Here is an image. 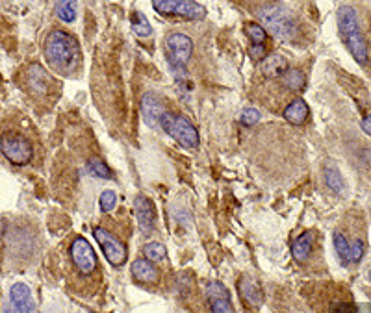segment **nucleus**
I'll list each match as a JSON object with an SVG mask.
<instances>
[{"mask_svg": "<svg viewBox=\"0 0 371 313\" xmlns=\"http://www.w3.org/2000/svg\"><path fill=\"white\" fill-rule=\"evenodd\" d=\"M45 59L58 74H69L80 61V45L71 34L54 30L45 39Z\"/></svg>", "mask_w": 371, "mask_h": 313, "instance_id": "f257e3e1", "label": "nucleus"}, {"mask_svg": "<svg viewBox=\"0 0 371 313\" xmlns=\"http://www.w3.org/2000/svg\"><path fill=\"white\" fill-rule=\"evenodd\" d=\"M338 30L342 36L345 47L351 52L356 63L365 65L368 58H370V50H368V41H365L364 34L359 26V17L351 6H342L338 10Z\"/></svg>", "mask_w": 371, "mask_h": 313, "instance_id": "f03ea898", "label": "nucleus"}, {"mask_svg": "<svg viewBox=\"0 0 371 313\" xmlns=\"http://www.w3.org/2000/svg\"><path fill=\"white\" fill-rule=\"evenodd\" d=\"M165 56H167V63L171 67V74L175 77L178 83H184L188 80V61L191 59L193 54V41L191 37L180 32L169 34L165 37L164 43Z\"/></svg>", "mask_w": 371, "mask_h": 313, "instance_id": "7ed1b4c3", "label": "nucleus"}, {"mask_svg": "<svg viewBox=\"0 0 371 313\" xmlns=\"http://www.w3.org/2000/svg\"><path fill=\"white\" fill-rule=\"evenodd\" d=\"M258 17L265 28L272 32L273 36L288 41L295 36L297 24H295L294 15L280 4H267L258 10Z\"/></svg>", "mask_w": 371, "mask_h": 313, "instance_id": "20e7f679", "label": "nucleus"}, {"mask_svg": "<svg viewBox=\"0 0 371 313\" xmlns=\"http://www.w3.org/2000/svg\"><path fill=\"white\" fill-rule=\"evenodd\" d=\"M160 128L173 137L175 141L180 143L184 148H197L199 147V132L193 124L189 123L188 119L182 115H175L171 112H165L162 121H160Z\"/></svg>", "mask_w": 371, "mask_h": 313, "instance_id": "39448f33", "label": "nucleus"}, {"mask_svg": "<svg viewBox=\"0 0 371 313\" xmlns=\"http://www.w3.org/2000/svg\"><path fill=\"white\" fill-rule=\"evenodd\" d=\"M0 152L4 154L13 165H26L34 158V147L32 143L21 134H4L0 136Z\"/></svg>", "mask_w": 371, "mask_h": 313, "instance_id": "423d86ee", "label": "nucleus"}, {"mask_svg": "<svg viewBox=\"0 0 371 313\" xmlns=\"http://www.w3.org/2000/svg\"><path fill=\"white\" fill-rule=\"evenodd\" d=\"M153 6L160 15L182 17L188 21H199L207 15L204 6L195 0H153Z\"/></svg>", "mask_w": 371, "mask_h": 313, "instance_id": "0eeeda50", "label": "nucleus"}, {"mask_svg": "<svg viewBox=\"0 0 371 313\" xmlns=\"http://www.w3.org/2000/svg\"><path fill=\"white\" fill-rule=\"evenodd\" d=\"M95 239L99 241L102 252L106 256V260L115 267H121L124 261L129 260V250L124 247V243L119 239L115 234L104 230V228H95Z\"/></svg>", "mask_w": 371, "mask_h": 313, "instance_id": "6e6552de", "label": "nucleus"}, {"mask_svg": "<svg viewBox=\"0 0 371 313\" xmlns=\"http://www.w3.org/2000/svg\"><path fill=\"white\" fill-rule=\"evenodd\" d=\"M71 258L73 263L82 274H93L97 271V256L93 247L84 237H77L71 243Z\"/></svg>", "mask_w": 371, "mask_h": 313, "instance_id": "1a4fd4ad", "label": "nucleus"}, {"mask_svg": "<svg viewBox=\"0 0 371 313\" xmlns=\"http://www.w3.org/2000/svg\"><path fill=\"white\" fill-rule=\"evenodd\" d=\"M134 215L142 234H153L156 228V208L154 202L145 195H137L134 201Z\"/></svg>", "mask_w": 371, "mask_h": 313, "instance_id": "9d476101", "label": "nucleus"}, {"mask_svg": "<svg viewBox=\"0 0 371 313\" xmlns=\"http://www.w3.org/2000/svg\"><path fill=\"white\" fill-rule=\"evenodd\" d=\"M207 299L210 302V310L212 313H236L232 301H230L229 290L225 287L221 282L212 280L207 285Z\"/></svg>", "mask_w": 371, "mask_h": 313, "instance_id": "9b49d317", "label": "nucleus"}, {"mask_svg": "<svg viewBox=\"0 0 371 313\" xmlns=\"http://www.w3.org/2000/svg\"><path fill=\"white\" fill-rule=\"evenodd\" d=\"M167 112L164 106V102L156 93L149 91L142 97V117L143 123L151 126V128H160V121L164 117V113Z\"/></svg>", "mask_w": 371, "mask_h": 313, "instance_id": "f8f14e48", "label": "nucleus"}, {"mask_svg": "<svg viewBox=\"0 0 371 313\" xmlns=\"http://www.w3.org/2000/svg\"><path fill=\"white\" fill-rule=\"evenodd\" d=\"M10 302H12L15 313H36V301L32 296V291L26 284L19 282L13 284L10 290Z\"/></svg>", "mask_w": 371, "mask_h": 313, "instance_id": "ddd939ff", "label": "nucleus"}, {"mask_svg": "<svg viewBox=\"0 0 371 313\" xmlns=\"http://www.w3.org/2000/svg\"><path fill=\"white\" fill-rule=\"evenodd\" d=\"M238 293L242 301L251 307H260L264 302V290L258 280H254L253 276H242L238 280Z\"/></svg>", "mask_w": 371, "mask_h": 313, "instance_id": "4468645a", "label": "nucleus"}, {"mask_svg": "<svg viewBox=\"0 0 371 313\" xmlns=\"http://www.w3.org/2000/svg\"><path fill=\"white\" fill-rule=\"evenodd\" d=\"M308 104L303 99H295L292 104L286 106L284 110V119L288 121L289 124H294V126H301V124H305V121L308 119Z\"/></svg>", "mask_w": 371, "mask_h": 313, "instance_id": "2eb2a0df", "label": "nucleus"}, {"mask_svg": "<svg viewBox=\"0 0 371 313\" xmlns=\"http://www.w3.org/2000/svg\"><path fill=\"white\" fill-rule=\"evenodd\" d=\"M314 247V232H305V234H301L297 239L292 245V256L295 258V261H303L308 260V256L312 252Z\"/></svg>", "mask_w": 371, "mask_h": 313, "instance_id": "dca6fc26", "label": "nucleus"}, {"mask_svg": "<svg viewBox=\"0 0 371 313\" xmlns=\"http://www.w3.org/2000/svg\"><path fill=\"white\" fill-rule=\"evenodd\" d=\"M132 276L140 280V282H145V284H153V282L158 280V271L151 261L140 258V260L132 263Z\"/></svg>", "mask_w": 371, "mask_h": 313, "instance_id": "f3484780", "label": "nucleus"}, {"mask_svg": "<svg viewBox=\"0 0 371 313\" xmlns=\"http://www.w3.org/2000/svg\"><path fill=\"white\" fill-rule=\"evenodd\" d=\"M288 61L278 56V54H272V56H265L264 61H262V72L265 77H283L284 72L288 71Z\"/></svg>", "mask_w": 371, "mask_h": 313, "instance_id": "a211bd4d", "label": "nucleus"}, {"mask_svg": "<svg viewBox=\"0 0 371 313\" xmlns=\"http://www.w3.org/2000/svg\"><path fill=\"white\" fill-rule=\"evenodd\" d=\"M54 10L64 23H75L78 15V2L77 0H56Z\"/></svg>", "mask_w": 371, "mask_h": 313, "instance_id": "6ab92c4d", "label": "nucleus"}, {"mask_svg": "<svg viewBox=\"0 0 371 313\" xmlns=\"http://www.w3.org/2000/svg\"><path fill=\"white\" fill-rule=\"evenodd\" d=\"M28 80L32 83V88L37 89L39 93H47L48 88H50V78L45 72V69L39 65H34L28 72Z\"/></svg>", "mask_w": 371, "mask_h": 313, "instance_id": "aec40b11", "label": "nucleus"}, {"mask_svg": "<svg viewBox=\"0 0 371 313\" xmlns=\"http://www.w3.org/2000/svg\"><path fill=\"white\" fill-rule=\"evenodd\" d=\"M130 24H132V32H134L137 37L153 36V28H151V24H149L147 17H145L143 13H132V15H130Z\"/></svg>", "mask_w": 371, "mask_h": 313, "instance_id": "412c9836", "label": "nucleus"}, {"mask_svg": "<svg viewBox=\"0 0 371 313\" xmlns=\"http://www.w3.org/2000/svg\"><path fill=\"white\" fill-rule=\"evenodd\" d=\"M280 78H283L284 88L292 89V91H301L307 83V77L299 69H288Z\"/></svg>", "mask_w": 371, "mask_h": 313, "instance_id": "4be33fe9", "label": "nucleus"}, {"mask_svg": "<svg viewBox=\"0 0 371 313\" xmlns=\"http://www.w3.org/2000/svg\"><path fill=\"white\" fill-rule=\"evenodd\" d=\"M88 171L89 174H93L95 178H102V180H110V178L113 176L112 169L106 165V161H102L100 158H89Z\"/></svg>", "mask_w": 371, "mask_h": 313, "instance_id": "5701e85b", "label": "nucleus"}, {"mask_svg": "<svg viewBox=\"0 0 371 313\" xmlns=\"http://www.w3.org/2000/svg\"><path fill=\"white\" fill-rule=\"evenodd\" d=\"M325 182L329 185L330 190L334 191V193H343L345 191V182H343L342 174L338 172V169L334 167H329V169H325Z\"/></svg>", "mask_w": 371, "mask_h": 313, "instance_id": "b1692460", "label": "nucleus"}, {"mask_svg": "<svg viewBox=\"0 0 371 313\" xmlns=\"http://www.w3.org/2000/svg\"><path fill=\"white\" fill-rule=\"evenodd\" d=\"M332 241H334V248H336V254L340 256V260L349 263L351 261V243L345 239L343 234L340 232H334V236H332Z\"/></svg>", "mask_w": 371, "mask_h": 313, "instance_id": "393cba45", "label": "nucleus"}, {"mask_svg": "<svg viewBox=\"0 0 371 313\" xmlns=\"http://www.w3.org/2000/svg\"><path fill=\"white\" fill-rule=\"evenodd\" d=\"M143 254H145V258H147L149 261H165V258H167V250H165V247L162 243L153 241L147 243V245L143 247Z\"/></svg>", "mask_w": 371, "mask_h": 313, "instance_id": "a878e982", "label": "nucleus"}, {"mask_svg": "<svg viewBox=\"0 0 371 313\" xmlns=\"http://www.w3.org/2000/svg\"><path fill=\"white\" fill-rule=\"evenodd\" d=\"M245 32H247L249 39L253 41V45H264L265 37H267L264 26H260V24L256 23H249L247 26H245Z\"/></svg>", "mask_w": 371, "mask_h": 313, "instance_id": "bb28decb", "label": "nucleus"}, {"mask_svg": "<svg viewBox=\"0 0 371 313\" xmlns=\"http://www.w3.org/2000/svg\"><path fill=\"white\" fill-rule=\"evenodd\" d=\"M99 204H100V210H102L104 213L112 212L113 208H115V204H117V195H115L112 190H106L102 195H100Z\"/></svg>", "mask_w": 371, "mask_h": 313, "instance_id": "cd10ccee", "label": "nucleus"}, {"mask_svg": "<svg viewBox=\"0 0 371 313\" xmlns=\"http://www.w3.org/2000/svg\"><path fill=\"white\" fill-rule=\"evenodd\" d=\"M260 119H262V115H260V112L256 108H247V110H243L242 124H245V126H254V124H258Z\"/></svg>", "mask_w": 371, "mask_h": 313, "instance_id": "c85d7f7f", "label": "nucleus"}, {"mask_svg": "<svg viewBox=\"0 0 371 313\" xmlns=\"http://www.w3.org/2000/svg\"><path fill=\"white\" fill-rule=\"evenodd\" d=\"M364 258V241H360V239H354L351 243V261H360Z\"/></svg>", "mask_w": 371, "mask_h": 313, "instance_id": "c756f323", "label": "nucleus"}, {"mask_svg": "<svg viewBox=\"0 0 371 313\" xmlns=\"http://www.w3.org/2000/svg\"><path fill=\"white\" fill-rule=\"evenodd\" d=\"M334 313H356V310H354L351 304H338L334 310Z\"/></svg>", "mask_w": 371, "mask_h": 313, "instance_id": "7c9ffc66", "label": "nucleus"}, {"mask_svg": "<svg viewBox=\"0 0 371 313\" xmlns=\"http://www.w3.org/2000/svg\"><path fill=\"white\" fill-rule=\"evenodd\" d=\"M264 52V45H253V47H251V56H253V58H262Z\"/></svg>", "mask_w": 371, "mask_h": 313, "instance_id": "2f4dec72", "label": "nucleus"}, {"mask_svg": "<svg viewBox=\"0 0 371 313\" xmlns=\"http://www.w3.org/2000/svg\"><path fill=\"white\" fill-rule=\"evenodd\" d=\"M362 130H364V134L371 136V113L368 115V117H364V121H362Z\"/></svg>", "mask_w": 371, "mask_h": 313, "instance_id": "473e14b6", "label": "nucleus"}, {"mask_svg": "<svg viewBox=\"0 0 371 313\" xmlns=\"http://www.w3.org/2000/svg\"><path fill=\"white\" fill-rule=\"evenodd\" d=\"M4 232V221H0V234Z\"/></svg>", "mask_w": 371, "mask_h": 313, "instance_id": "72a5a7b5", "label": "nucleus"}, {"mask_svg": "<svg viewBox=\"0 0 371 313\" xmlns=\"http://www.w3.org/2000/svg\"><path fill=\"white\" fill-rule=\"evenodd\" d=\"M370 280H371V271H370Z\"/></svg>", "mask_w": 371, "mask_h": 313, "instance_id": "f704fd0d", "label": "nucleus"}]
</instances>
